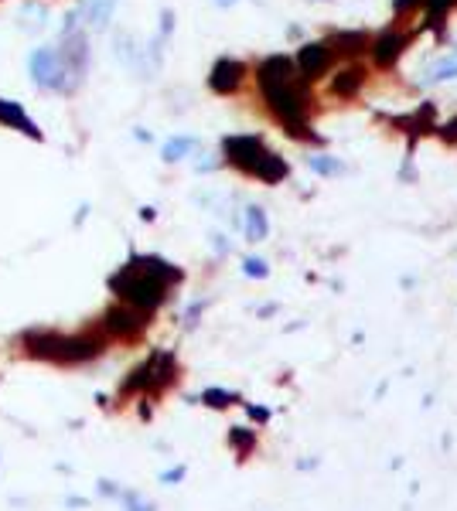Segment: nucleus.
Returning <instances> with one entry per match:
<instances>
[{"mask_svg":"<svg viewBox=\"0 0 457 511\" xmlns=\"http://www.w3.org/2000/svg\"><path fill=\"white\" fill-rule=\"evenodd\" d=\"M178 270L164 263V259H130L123 273H117L110 279V286L117 290V297L126 300L133 311H154L161 300L167 297V286L178 279Z\"/></svg>","mask_w":457,"mask_h":511,"instance_id":"obj_1","label":"nucleus"},{"mask_svg":"<svg viewBox=\"0 0 457 511\" xmlns=\"http://www.w3.org/2000/svg\"><path fill=\"white\" fill-rule=\"evenodd\" d=\"M259 85H263V96L273 106V113L284 119L293 133H307V123H304V89L293 79L291 58H284V55L266 58L259 65Z\"/></svg>","mask_w":457,"mask_h":511,"instance_id":"obj_2","label":"nucleus"},{"mask_svg":"<svg viewBox=\"0 0 457 511\" xmlns=\"http://www.w3.org/2000/svg\"><path fill=\"white\" fill-rule=\"evenodd\" d=\"M225 157L232 160L239 171L256 174V177H263V181H280V177H287L284 157L270 154V150L263 147L259 137H225Z\"/></svg>","mask_w":457,"mask_h":511,"instance_id":"obj_3","label":"nucleus"},{"mask_svg":"<svg viewBox=\"0 0 457 511\" xmlns=\"http://www.w3.org/2000/svg\"><path fill=\"white\" fill-rule=\"evenodd\" d=\"M297 65H300V76L304 79H314L328 69V44L314 41V44H304L300 55H297Z\"/></svg>","mask_w":457,"mask_h":511,"instance_id":"obj_4","label":"nucleus"},{"mask_svg":"<svg viewBox=\"0 0 457 511\" xmlns=\"http://www.w3.org/2000/svg\"><path fill=\"white\" fill-rule=\"evenodd\" d=\"M243 72H246V69H243L236 58H222V62H215L208 85H212L215 92H232V89L243 82Z\"/></svg>","mask_w":457,"mask_h":511,"instance_id":"obj_5","label":"nucleus"},{"mask_svg":"<svg viewBox=\"0 0 457 511\" xmlns=\"http://www.w3.org/2000/svg\"><path fill=\"white\" fill-rule=\"evenodd\" d=\"M140 327H144V320H140V314H137L133 307H117V311L106 314V331H110V334L130 338V334H137Z\"/></svg>","mask_w":457,"mask_h":511,"instance_id":"obj_6","label":"nucleus"},{"mask_svg":"<svg viewBox=\"0 0 457 511\" xmlns=\"http://www.w3.org/2000/svg\"><path fill=\"white\" fill-rule=\"evenodd\" d=\"M406 48V38L403 35H382V38L375 41L372 48V58L375 65H393L396 58H399V51Z\"/></svg>","mask_w":457,"mask_h":511,"instance_id":"obj_7","label":"nucleus"},{"mask_svg":"<svg viewBox=\"0 0 457 511\" xmlns=\"http://www.w3.org/2000/svg\"><path fill=\"white\" fill-rule=\"evenodd\" d=\"M266 232H270L266 211H263L259 205H252L250 211H246V236H250L252 242H263V239H266Z\"/></svg>","mask_w":457,"mask_h":511,"instance_id":"obj_8","label":"nucleus"},{"mask_svg":"<svg viewBox=\"0 0 457 511\" xmlns=\"http://www.w3.org/2000/svg\"><path fill=\"white\" fill-rule=\"evenodd\" d=\"M31 65H35V76H38L42 85H55V82H58V76H55L58 65H55V55H51V51H38Z\"/></svg>","mask_w":457,"mask_h":511,"instance_id":"obj_9","label":"nucleus"},{"mask_svg":"<svg viewBox=\"0 0 457 511\" xmlns=\"http://www.w3.org/2000/svg\"><path fill=\"white\" fill-rule=\"evenodd\" d=\"M0 119H7V123H14V126H21L24 133H35L38 137V130H35V123L21 113V106H14V103H0Z\"/></svg>","mask_w":457,"mask_h":511,"instance_id":"obj_10","label":"nucleus"},{"mask_svg":"<svg viewBox=\"0 0 457 511\" xmlns=\"http://www.w3.org/2000/svg\"><path fill=\"white\" fill-rule=\"evenodd\" d=\"M307 167H311L314 174H325V177L341 174V164H338V157H328V154H311V157H307Z\"/></svg>","mask_w":457,"mask_h":511,"instance_id":"obj_11","label":"nucleus"},{"mask_svg":"<svg viewBox=\"0 0 457 511\" xmlns=\"http://www.w3.org/2000/svg\"><path fill=\"white\" fill-rule=\"evenodd\" d=\"M359 82H362V72L359 69H348V72H338L331 82V89L338 96H352L355 89H359Z\"/></svg>","mask_w":457,"mask_h":511,"instance_id":"obj_12","label":"nucleus"},{"mask_svg":"<svg viewBox=\"0 0 457 511\" xmlns=\"http://www.w3.org/2000/svg\"><path fill=\"white\" fill-rule=\"evenodd\" d=\"M457 76V48H454V55H451V58H444V62H437V65H433V69H430V76H426V85H430V82H444V79H454Z\"/></svg>","mask_w":457,"mask_h":511,"instance_id":"obj_13","label":"nucleus"},{"mask_svg":"<svg viewBox=\"0 0 457 511\" xmlns=\"http://www.w3.org/2000/svg\"><path fill=\"white\" fill-rule=\"evenodd\" d=\"M191 147H195V140H191V137H178V140H171V144L164 147V160H178L181 154H188Z\"/></svg>","mask_w":457,"mask_h":511,"instance_id":"obj_14","label":"nucleus"},{"mask_svg":"<svg viewBox=\"0 0 457 511\" xmlns=\"http://www.w3.org/2000/svg\"><path fill=\"white\" fill-rule=\"evenodd\" d=\"M334 44H338L341 51H359V48H365V35H359V31H355V35H338Z\"/></svg>","mask_w":457,"mask_h":511,"instance_id":"obj_15","label":"nucleus"},{"mask_svg":"<svg viewBox=\"0 0 457 511\" xmlns=\"http://www.w3.org/2000/svg\"><path fill=\"white\" fill-rule=\"evenodd\" d=\"M423 3H426V10H430V21H437L444 10H451V7H454L457 0H423Z\"/></svg>","mask_w":457,"mask_h":511,"instance_id":"obj_16","label":"nucleus"},{"mask_svg":"<svg viewBox=\"0 0 457 511\" xmlns=\"http://www.w3.org/2000/svg\"><path fill=\"white\" fill-rule=\"evenodd\" d=\"M243 270H246V276H259V279H263V276L270 273L263 259H246V263H243Z\"/></svg>","mask_w":457,"mask_h":511,"instance_id":"obj_17","label":"nucleus"},{"mask_svg":"<svg viewBox=\"0 0 457 511\" xmlns=\"http://www.w3.org/2000/svg\"><path fill=\"white\" fill-rule=\"evenodd\" d=\"M205 402H208V406H229V402H232V395H229V392H218V389H208V392H205Z\"/></svg>","mask_w":457,"mask_h":511,"instance_id":"obj_18","label":"nucleus"},{"mask_svg":"<svg viewBox=\"0 0 457 511\" xmlns=\"http://www.w3.org/2000/svg\"><path fill=\"white\" fill-rule=\"evenodd\" d=\"M444 137H447V140H457V119H451V123L444 126Z\"/></svg>","mask_w":457,"mask_h":511,"instance_id":"obj_19","label":"nucleus"},{"mask_svg":"<svg viewBox=\"0 0 457 511\" xmlns=\"http://www.w3.org/2000/svg\"><path fill=\"white\" fill-rule=\"evenodd\" d=\"M218 3H222V7H229V3H236V0H218Z\"/></svg>","mask_w":457,"mask_h":511,"instance_id":"obj_20","label":"nucleus"}]
</instances>
